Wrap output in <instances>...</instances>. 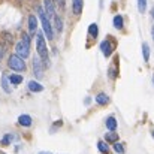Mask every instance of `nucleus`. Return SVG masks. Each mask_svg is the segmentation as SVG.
Instances as JSON below:
<instances>
[{
	"instance_id": "obj_1",
	"label": "nucleus",
	"mask_w": 154,
	"mask_h": 154,
	"mask_svg": "<svg viewBox=\"0 0 154 154\" xmlns=\"http://www.w3.org/2000/svg\"><path fill=\"white\" fill-rule=\"evenodd\" d=\"M36 50H38V55L41 57V60L44 61L45 66L50 64V58H48V50H47V44H45V38L44 35L39 32L38 38H36Z\"/></svg>"
},
{
	"instance_id": "obj_2",
	"label": "nucleus",
	"mask_w": 154,
	"mask_h": 154,
	"mask_svg": "<svg viewBox=\"0 0 154 154\" xmlns=\"http://www.w3.org/2000/svg\"><path fill=\"white\" fill-rule=\"evenodd\" d=\"M38 14H39V18H41L44 32H45V35H47V39L51 41L52 38H54V33H52V26H51V21H50V17L47 15V12H44L42 8H38Z\"/></svg>"
},
{
	"instance_id": "obj_3",
	"label": "nucleus",
	"mask_w": 154,
	"mask_h": 154,
	"mask_svg": "<svg viewBox=\"0 0 154 154\" xmlns=\"http://www.w3.org/2000/svg\"><path fill=\"white\" fill-rule=\"evenodd\" d=\"M15 51L21 58H27L30 55V38H29V35H23V39L17 44Z\"/></svg>"
},
{
	"instance_id": "obj_4",
	"label": "nucleus",
	"mask_w": 154,
	"mask_h": 154,
	"mask_svg": "<svg viewBox=\"0 0 154 154\" xmlns=\"http://www.w3.org/2000/svg\"><path fill=\"white\" fill-rule=\"evenodd\" d=\"M8 64H9V67H11L12 70H15V72H24V70H26L24 58H21L18 54L11 55L9 60H8Z\"/></svg>"
},
{
	"instance_id": "obj_5",
	"label": "nucleus",
	"mask_w": 154,
	"mask_h": 154,
	"mask_svg": "<svg viewBox=\"0 0 154 154\" xmlns=\"http://www.w3.org/2000/svg\"><path fill=\"white\" fill-rule=\"evenodd\" d=\"M33 72L36 78H42V64H41V57L33 58Z\"/></svg>"
},
{
	"instance_id": "obj_6",
	"label": "nucleus",
	"mask_w": 154,
	"mask_h": 154,
	"mask_svg": "<svg viewBox=\"0 0 154 154\" xmlns=\"http://www.w3.org/2000/svg\"><path fill=\"white\" fill-rule=\"evenodd\" d=\"M100 50H102L105 57H109L112 54V45H111V42L109 41H103L102 44H100Z\"/></svg>"
},
{
	"instance_id": "obj_7",
	"label": "nucleus",
	"mask_w": 154,
	"mask_h": 154,
	"mask_svg": "<svg viewBox=\"0 0 154 154\" xmlns=\"http://www.w3.org/2000/svg\"><path fill=\"white\" fill-rule=\"evenodd\" d=\"M82 6H84V0H72V9L75 15H79L82 12Z\"/></svg>"
},
{
	"instance_id": "obj_8",
	"label": "nucleus",
	"mask_w": 154,
	"mask_h": 154,
	"mask_svg": "<svg viewBox=\"0 0 154 154\" xmlns=\"http://www.w3.org/2000/svg\"><path fill=\"white\" fill-rule=\"evenodd\" d=\"M18 123H20L21 126H24V127H29V126H32V117L23 114V115L18 117Z\"/></svg>"
},
{
	"instance_id": "obj_9",
	"label": "nucleus",
	"mask_w": 154,
	"mask_h": 154,
	"mask_svg": "<svg viewBox=\"0 0 154 154\" xmlns=\"http://www.w3.org/2000/svg\"><path fill=\"white\" fill-rule=\"evenodd\" d=\"M2 87H3V90H5L6 93H12V88H11V79H9V76H6V75H3V76H2Z\"/></svg>"
},
{
	"instance_id": "obj_10",
	"label": "nucleus",
	"mask_w": 154,
	"mask_h": 154,
	"mask_svg": "<svg viewBox=\"0 0 154 154\" xmlns=\"http://www.w3.org/2000/svg\"><path fill=\"white\" fill-rule=\"evenodd\" d=\"M45 2V9H47V15L50 18H54L55 17V11H54V5H52L51 0H44Z\"/></svg>"
},
{
	"instance_id": "obj_11",
	"label": "nucleus",
	"mask_w": 154,
	"mask_h": 154,
	"mask_svg": "<svg viewBox=\"0 0 154 154\" xmlns=\"http://www.w3.org/2000/svg\"><path fill=\"white\" fill-rule=\"evenodd\" d=\"M29 90H30V91H35V93H39V91L44 90V87H42L39 82H36V81H30V82H29Z\"/></svg>"
},
{
	"instance_id": "obj_12",
	"label": "nucleus",
	"mask_w": 154,
	"mask_h": 154,
	"mask_svg": "<svg viewBox=\"0 0 154 154\" xmlns=\"http://www.w3.org/2000/svg\"><path fill=\"white\" fill-rule=\"evenodd\" d=\"M106 127L109 129V132H114V130L117 129V120H115L112 115L106 118Z\"/></svg>"
},
{
	"instance_id": "obj_13",
	"label": "nucleus",
	"mask_w": 154,
	"mask_h": 154,
	"mask_svg": "<svg viewBox=\"0 0 154 154\" xmlns=\"http://www.w3.org/2000/svg\"><path fill=\"white\" fill-rule=\"evenodd\" d=\"M123 26H124V20H123V17H121V15H115V17H114V27L118 29V30H121Z\"/></svg>"
},
{
	"instance_id": "obj_14",
	"label": "nucleus",
	"mask_w": 154,
	"mask_h": 154,
	"mask_svg": "<svg viewBox=\"0 0 154 154\" xmlns=\"http://www.w3.org/2000/svg\"><path fill=\"white\" fill-rule=\"evenodd\" d=\"M96 102L99 103V105H106V103H109V97L105 93H99L96 96Z\"/></svg>"
},
{
	"instance_id": "obj_15",
	"label": "nucleus",
	"mask_w": 154,
	"mask_h": 154,
	"mask_svg": "<svg viewBox=\"0 0 154 154\" xmlns=\"http://www.w3.org/2000/svg\"><path fill=\"white\" fill-rule=\"evenodd\" d=\"M88 33H90V36L91 38H97V35H99V27H97V24H90V27H88Z\"/></svg>"
},
{
	"instance_id": "obj_16",
	"label": "nucleus",
	"mask_w": 154,
	"mask_h": 154,
	"mask_svg": "<svg viewBox=\"0 0 154 154\" xmlns=\"http://www.w3.org/2000/svg\"><path fill=\"white\" fill-rule=\"evenodd\" d=\"M36 26H38V21H36L35 15H30L29 17V30L30 32H35L36 30Z\"/></svg>"
},
{
	"instance_id": "obj_17",
	"label": "nucleus",
	"mask_w": 154,
	"mask_h": 154,
	"mask_svg": "<svg viewBox=\"0 0 154 154\" xmlns=\"http://www.w3.org/2000/svg\"><path fill=\"white\" fill-rule=\"evenodd\" d=\"M9 79H11V84H14V85H18V84L23 82V76H21V75H15V73L11 75Z\"/></svg>"
},
{
	"instance_id": "obj_18",
	"label": "nucleus",
	"mask_w": 154,
	"mask_h": 154,
	"mask_svg": "<svg viewBox=\"0 0 154 154\" xmlns=\"http://www.w3.org/2000/svg\"><path fill=\"white\" fill-rule=\"evenodd\" d=\"M142 54H144V60L148 61V60H150V47H148L147 42L142 44Z\"/></svg>"
},
{
	"instance_id": "obj_19",
	"label": "nucleus",
	"mask_w": 154,
	"mask_h": 154,
	"mask_svg": "<svg viewBox=\"0 0 154 154\" xmlns=\"http://www.w3.org/2000/svg\"><path fill=\"white\" fill-rule=\"evenodd\" d=\"M105 139L109 141V142H115V141H118V135L115 132H109V133L105 135Z\"/></svg>"
},
{
	"instance_id": "obj_20",
	"label": "nucleus",
	"mask_w": 154,
	"mask_h": 154,
	"mask_svg": "<svg viewBox=\"0 0 154 154\" xmlns=\"http://www.w3.org/2000/svg\"><path fill=\"white\" fill-rule=\"evenodd\" d=\"M97 148H99V151L102 154H108V151H109V147H108L103 141H99V142H97Z\"/></svg>"
},
{
	"instance_id": "obj_21",
	"label": "nucleus",
	"mask_w": 154,
	"mask_h": 154,
	"mask_svg": "<svg viewBox=\"0 0 154 154\" xmlns=\"http://www.w3.org/2000/svg\"><path fill=\"white\" fill-rule=\"evenodd\" d=\"M138 9L141 14H144L147 11V0H138Z\"/></svg>"
},
{
	"instance_id": "obj_22",
	"label": "nucleus",
	"mask_w": 154,
	"mask_h": 154,
	"mask_svg": "<svg viewBox=\"0 0 154 154\" xmlns=\"http://www.w3.org/2000/svg\"><path fill=\"white\" fill-rule=\"evenodd\" d=\"M12 139H14V135H11V133L9 135H5L3 139H2V145H9Z\"/></svg>"
},
{
	"instance_id": "obj_23",
	"label": "nucleus",
	"mask_w": 154,
	"mask_h": 154,
	"mask_svg": "<svg viewBox=\"0 0 154 154\" xmlns=\"http://www.w3.org/2000/svg\"><path fill=\"white\" fill-rule=\"evenodd\" d=\"M54 21H55V27H57V30H58V32H61V29H63L61 26H63V24H61V21H60L58 15H55V17H54Z\"/></svg>"
},
{
	"instance_id": "obj_24",
	"label": "nucleus",
	"mask_w": 154,
	"mask_h": 154,
	"mask_svg": "<svg viewBox=\"0 0 154 154\" xmlns=\"http://www.w3.org/2000/svg\"><path fill=\"white\" fill-rule=\"evenodd\" d=\"M114 150L118 154H124V147H123L121 144H115V145H114Z\"/></svg>"
},
{
	"instance_id": "obj_25",
	"label": "nucleus",
	"mask_w": 154,
	"mask_h": 154,
	"mask_svg": "<svg viewBox=\"0 0 154 154\" xmlns=\"http://www.w3.org/2000/svg\"><path fill=\"white\" fill-rule=\"evenodd\" d=\"M151 15H153V18H154V8H153V11H151Z\"/></svg>"
},
{
	"instance_id": "obj_26",
	"label": "nucleus",
	"mask_w": 154,
	"mask_h": 154,
	"mask_svg": "<svg viewBox=\"0 0 154 154\" xmlns=\"http://www.w3.org/2000/svg\"><path fill=\"white\" fill-rule=\"evenodd\" d=\"M153 39H154V27H153Z\"/></svg>"
},
{
	"instance_id": "obj_27",
	"label": "nucleus",
	"mask_w": 154,
	"mask_h": 154,
	"mask_svg": "<svg viewBox=\"0 0 154 154\" xmlns=\"http://www.w3.org/2000/svg\"><path fill=\"white\" fill-rule=\"evenodd\" d=\"M41 154H51V153H41Z\"/></svg>"
},
{
	"instance_id": "obj_28",
	"label": "nucleus",
	"mask_w": 154,
	"mask_h": 154,
	"mask_svg": "<svg viewBox=\"0 0 154 154\" xmlns=\"http://www.w3.org/2000/svg\"><path fill=\"white\" fill-rule=\"evenodd\" d=\"M151 135H153V138H154V130H153V133H151Z\"/></svg>"
},
{
	"instance_id": "obj_29",
	"label": "nucleus",
	"mask_w": 154,
	"mask_h": 154,
	"mask_svg": "<svg viewBox=\"0 0 154 154\" xmlns=\"http://www.w3.org/2000/svg\"><path fill=\"white\" fill-rule=\"evenodd\" d=\"M153 84H154V75H153Z\"/></svg>"
}]
</instances>
